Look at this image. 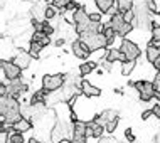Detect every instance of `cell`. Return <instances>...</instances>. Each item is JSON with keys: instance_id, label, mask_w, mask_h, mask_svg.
Wrapping results in <instances>:
<instances>
[{"instance_id": "6da1fadb", "label": "cell", "mask_w": 160, "mask_h": 143, "mask_svg": "<svg viewBox=\"0 0 160 143\" xmlns=\"http://www.w3.org/2000/svg\"><path fill=\"white\" fill-rule=\"evenodd\" d=\"M22 105L19 103V99L7 94V96L0 98V115L5 118L8 125H15L17 121L24 118L22 116Z\"/></svg>"}, {"instance_id": "2e32d148", "label": "cell", "mask_w": 160, "mask_h": 143, "mask_svg": "<svg viewBox=\"0 0 160 143\" xmlns=\"http://www.w3.org/2000/svg\"><path fill=\"white\" fill-rule=\"evenodd\" d=\"M12 128H14L17 133H24V131H29V130L32 128V123H31V120L22 118L20 121H17L15 125H12Z\"/></svg>"}, {"instance_id": "5b68a950", "label": "cell", "mask_w": 160, "mask_h": 143, "mask_svg": "<svg viewBox=\"0 0 160 143\" xmlns=\"http://www.w3.org/2000/svg\"><path fill=\"white\" fill-rule=\"evenodd\" d=\"M0 66H2V72H3V77H7L8 81H14V79H20V72H22V69H20L14 61H5L2 59V62H0Z\"/></svg>"}, {"instance_id": "44dd1931", "label": "cell", "mask_w": 160, "mask_h": 143, "mask_svg": "<svg viewBox=\"0 0 160 143\" xmlns=\"http://www.w3.org/2000/svg\"><path fill=\"white\" fill-rule=\"evenodd\" d=\"M42 46L41 42H34L31 41V46H29V54L32 56V57H39V52H41V49H42Z\"/></svg>"}, {"instance_id": "f546056e", "label": "cell", "mask_w": 160, "mask_h": 143, "mask_svg": "<svg viewBox=\"0 0 160 143\" xmlns=\"http://www.w3.org/2000/svg\"><path fill=\"white\" fill-rule=\"evenodd\" d=\"M152 36H153V41L160 42V25L152 24Z\"/></svg>"}, {"instance_id": "30bf717a", "label": "cell", "mask_w": 160, "mask_h": 143, "mask_svg": "<svg viewBox=\"0 0 160 143\" xmlns=\"http://www.w3.org/2000/svg\"><path fill=\"white\" fill-rule=\"evenodd\" d=\"M79 88H81V93H83L84 96H88V98H96V96L101 94V89L96 88V86H93L91 83H88V81H81Z\"/></svg>"}, {"instance_id": "cb8c5ba5", "label": "cell", "mask_w": 160, "mask_h": 143, "mask_svg": "<svg viewBox=\"0 0 160 143\" xmlns=\"http://www.w3.org/2000/svg\"><path fill=\"white\" fill-rule=\"evenodd\" d=\"M94 67H96V62H83V64H81V67H79V72L83 76H86V74H89Z\"/></svg>"}, {"instance_id": "74e56055", "label": "cell", "mask_w": 160, "mask_h": 143, "mask_svg": "<svg viewBox=\"0 0 160 143\" xmlns=\"http://www.w3.org/2000/svg\"><path fill=\"white\" fill-rule=\"evenodd\" d=\"M152 111H153V115H157L158 118H160V105H155V106L152 108Z\"/></svg>"}, {"instance_id": "e575fe53", "label": "cell", "mask_w": 160, "mask_h": 143, "mask_svg": "<svg viewBox=\"0 0 160 143\" xmlns=\"http://www.w3.org/2000/svg\"><path fill=\"white\" fill-rule=\"evenodd\" d=\"M99 143H118L116 140H113V138H99Z\"/></svg>"}, {"instance_id": "f1b7e54d", "label": "cell", "mask_w": 160, "mask_h": 143, "mask_svg": "<svg viewBox=\"0 0 160 143\" xmlns=\"http://www.w3.org/2000/svg\"><path fill=\"white\" fill-rule=\"evenodd\" d=\"M44 17L46 19H52V17H56V7L54 5H47L46 12H44Z\"/></svg>"}, {"instance_id": "9c48e42d", "label": "cell", "mask_w": 160, "mask_h": 143, "mask_svg": "<svg viewBox=\"0 0 160 143\" xmlns=\"http://www.w3.org/2000/svg\"><path fill=\"white\" fill-rule=\"evenodd\" d=\"M89 47L84 44V42H81V41H74L72 42V54L76 56V57H79V59H86L89 56Z\"/></svg>"}, {"instance_id": "ffe728a7", "label": "cell", "mask_w": 160, "mask_h": 143, "mask_svg": "<svg viewBox=\"0 0 160 143\" xmlns=\"http://www.w3.org/2000/svg\"><path fill=\"white\" fill-rule=\"evenodd\" d=\"M94 3H96V7L103 12V14H106V12L115 5L113 0H94Z\"/></svg>"}, {"instance_id": "5bb4252c", "label": "cell", "mask_w": 160, "mask_h": 143, "mask_svg": "<svg viewBox=\"0 0 160 143\" xmlns=\"http://www.w3.org/2000/svg\"><path fill=\"white\" fill-rule=\"evenodd\" d=\"M105 61H108V62H115V61H123V62H125V61H127V57H125V54H123L120 49H108Z\"/></svg>"}, {"instance_id": "8fae6325", "label": "cell", "mask_w": 160, "mask_h": 143, "mask_svg": "<svg viewBox=\"0 0 160 143\" xmlns=\"http://www.w3.org/2000/svg\"><path fill=\"white\" fill-rule=\"evenodd\" d=\"M116 118H118V113H116L115 110H105L103 113H99L96 118H94V121L105 126L106 123H110V121H113V120H116Z\"/></svg>"}, {"instance_id": "1f68e13d", "label": "cell", "mask_w": 160, "mask_h": 143, "mask_svg": "<svg viewBox=\"0 0 160 143\" xmlns=\"http://www.w3.org/2000/svg\"><path fill=\"white\" fill-rule=\"evenodd\" d=\"M42 32H44L46 34V36H52V32H54V29L52 27H51V25L49 24H47V22H44V27H42Z\"/></svg>"}, {"instance_id": "b9f144b4", "label": "cell", "mask_w": 160, "mask_h": 143, "mask_svg": "<svg viewBox=\"0 0 160 143\" xmlns=\"http://www.w3.org/2000/svg\"><path fill=\"white\" fill-rule=\"evenodd\" d=\"M59 143H71V141H69V140H61Z\"/></svg>"}, {"instance_id": "d4e9b609", "label": "cell", "mask_w": 160, "mask_h": 143, "mask_svg": "<svg viewBox=\"0 0 160 143\" xmlns=\"http://www.w3.org/2000/svg\"><path fill=\"white\" fill-rule=\"evenodd\" d=\"M132 29H133V25H132V24H130V22H125V24L122 25V27L118 29V32H116V34H118L120 37H125L127 34L132 32Z\"/></svg>"}, {"instance_id": "52a82bcc", "label": "cell", "mask_w": 160, "mask_h": 143, "mask_svg": "<svg viewBox=\"0 0 160 143\" xmlns=\"http://www.w3.org/2000/svg\"><path fill=\"white\" fill-rule=\"evenodd\" d=\"M120 51L125 54V57H127V61H135L138 56H140V49H138V46L135 44V42L132 41H125L122 42V46H120Z\"/></svg>"}, {"instance_id": "d6986e66", "label": "cell", "mask_w": 160, "mask_h": 143, "mask_svg": "<svg viewBox=\"0 0 160 143\" xmlns=\"http://www.w3.org/2000/svg\"><path fill=\"white\" fill-rule=\"evenodd\" d=\"M133 3H135V0H116V5H118V10L125 14V12L132 10L133 8Z\"/></svg>"}, {"instance_id": "d590c367", "label": "cell", "mask_w": 160, "mask_h": 143, "mask_svg": "<svg viewBox=\"0 0 160 143\" xmlns=\"http://www.w3.org/2000/svg\"><path fill=\"white\" fill-rule=\"evenodd\" d=\"M148 7H150V12H152V14H153V12H157V5H155L153 0H150V2H148Z\"/></svg>"}, {"instance_id": "8992f818", "label": "cell", "mask_w": 160, "mask_h": 143, "mask_svg": "<svg viewBox=\"0 0 160 143\" xmlns=\"http://www.w3.org/2000/svg\"><path fill=\"white\" fill-rule=\"evenodd\" d=\"M86 123L83 121H74L72 123V135H71V143H86L88 133H86Z\"/></svg>"}, {"instance_id": "ab89813d", "label": "cell", "mask_w": 160, "mask_h": 143, "mask_svg": "<svg viewBox=\"0 0 160 143\" xmlns=\"http://www.w3.org/2000/svg\"><path fill=\"white\" fill-rule=\"evenodd\" d=\"M62 44H64V39H58V41H56V46H58V47L62 46Z\"/></svg>"}, {"instance_id": "3957f363", "label": "cell", "mask_w": 160, "mask_h": 143, "mask_svg": "<svg viewBox=\"0 0 160 143\" xmlns=\"http://www.w3.org/2000/svg\"><path fill=\"white\" fill-rule=\"evenodd\" d=\"M64 84H66V76H62V74H52V76L47 74L42 77V89L47 94L64 88Z\"/></svg>"}, {"instance_id": "7c38bea8", "label": "cell", "mask_w": 160, "mask_h": 143, "mask_svg": "<svg viewBox=\"0 0 160 143\" xmlns=\"http://www.w3.org/2000/svg\"><path fill=\"white\" fill-rule=\"evenodd\" d=\"M86 133H88V136H94V138H101L103 136V131H105V126L103 125L96 123V121H89V123H86Z\"/></svg>"}, {"instance_id": "60d3db41", "label": "cell", "mask_w": 160, "mask_h": 143, "mask_svg": "<svg viewBox=\"0 0 160 143\" xmlns=\"http://www.w3.org/2000/svg\"><path fill=\"white\" fill-rule=\"evenodd\" d=\"M27 143H42V141H39V140H36V138H32V140H29Z\"/></svg>"}, {"instance_id": "4dcf8cb0", "label": "cell", "mask_w": 160, "mask_h": 143, "mask_svg": "<svg viewBox=\"0 0 160 143\" xmlns=\"http://www.w3.org/2000/svg\"><path fill=\"white\" fill-rule=\"evenodd\" d=\"M153 86H155V91H157V96L160 98V71L157 72V76H155V81H153Z\"/></svg>"}, {"instance_id": "484cf974", "label": "cell", "mask_w": 160, "mask_h": 143, "mask_svg": "<svg viewBox=\"0 0 160 143\" xmlns=\"http://www.w3.org/2000/svg\"><path fill=\"white\" fill-rule=\"evenodd\" d=\"M7 143H25V140H24V135L22 133H12L10 136H8V141Z\"/></svg>"}, {"instance_id": "277c9868", "label": "cell", "mask_w": 160, "mask_h": 143, "mask_svg": "<svg viewBox=\"0 0 160 143\" xmlns=\"http://www.w3.org/2000/svg\"><path fill=\"white\" fill-rule=\"evenodd\" d=\"M133 88L140 93V99L143 103L150 101L152 98L157 96L155 86H153V83H150V81H137V83H133Z\"/></svg>"}, {"instance_id": "f35d334b", "label": "cell", "mask_w": 160, "mask_h": 143, "mask_svg": "<svg viewBox=\"0 0 160 143\" xmlns=\"http://www.w3.org/2000/svg\"><path fill=\"white\" fill-rule=\"evenodd\" d=\"M153 67L157 69V71H160V56L157 57V61H155V62H153Z\"/></svg>"}, {"instance_id": "4fadbf2b", "label": "cell", "mask_w": 160, "mask_h": 143, "mask_svg": "<svg viewBox=\"0 0 160 143\" xmlns=\"http://www.w3.org/2000/svg\"><path fill=\"white\" fill-rule=\"evenodd\" d=\"M31 57H32V56L29 54V52H19V54L14 57V62H15L20 69H27L29 66H31Z\"/></svg>"}, {"instance_id": "7a4b0ae2", "label": "cell", "mask_w": 160, "mask_h": 143, "mask_svg": "<svg viewBox=\"0 0 160 143\" xmlns=\"http://www.w3.org/2000/svg\"><path fill=\"white\" fill-rule=\"evenodd\" d=\"M79 41L84 42V44L89 47L91 52L93 51H98V49H103L105 46H108L103 32H98V30H86V32L79 34Z\"/></svg>"}, {"instance_id": "8d00e7d4", "label": "cell", "mask_w": 160, "mask_h": 143, "mask_svg": "<svg viewBox=\"0 0 160 143\" xmlns=\"http://www.w3.org/2000/svg\"><path fill=\"white\" fill-rule=\"evenodd\" d=\"M152 115H153V111H152V110H148V111H143V113H142V118H143V120H147V118H150Z\"/></svg>"}, {"instance_id": "ac0fdd59", "label": "cell", "mask_w": 160, "mask_h": 143, "mask_svg": "<svg viewBox=\"0 0 160 143\" xmlns=\"http://www.w3.org/2000/svg\"><path fill=\"white\" fill-rule=\"evenodd\" d=\"M158 56H160V49H158V47L153 46V44H148V47H147V59L153 64L155 61H157Z\"/></svg>"}, {"instance_id": "4316f807", "label": "cell", "mask_w": 160, "mask_h": 143, "mask_svg": "<svg viewBox=\"0 0 160 143\" xmlns=\"http://www.w3.org/2000/svg\"><path fill=\"white\" fill-rule=\"evenodd\" d=\"M69 3H71V0H52V5L58 7L61 12L66 10V7L69 5Z\"/></svg>"}, {"instance_id": "83f0119b", "label": "cell", "mask_w": 160, "mask_h": 143, "mask_svg": "<svg viewBox=\"0 0 160 143\" xmlns=\"http://www.w3.org/2000/svg\"><path fill=\"white\" fill-rule=\"evenodd\" d=\"M116 126H118V118L113 120V121H110V123H106V125H105V131H108V133H113L115 130H116Z\"/></svg>"}, {"instance_id": "d6a6232c", "label": "cell", "mask_w": 160, "mask_h": 143, "mask_svg": "<svg viewBox=\"0 0 160 143\" xmlns=\"http://www.w3.org/2000/svg\"><path fill=\"white\" fill-rule=\"evenodd\" d=\"M89 20L94 24H99L101 22V14H89Z\"/></svg>"}, {"instance_id": "836d02e7", "label": "cell", "mask_w": 160, "mask_h": 143, "mask_svg": "<svg viewBox=\"0 0 160 143\" xmlns=\"http://www.w3.org/2000/svg\"><path fill=\"white\" fill-rule=\"evenodd\" d=\"M125 136H127V140L128 141H135V135H133V131H132V130H127V131H125Z\"/></svg>"}, {"instance_id": "9a60e30c", "label": "cell", "mask_w": 160, "mask_h": 143, "mask_svg": "<svg viewBox=\"0 0 160 143\" xmlns=\"http://www.w3.org/2000/svg\"><path fill=\"white\" fill-rule=\"evenodd\" d=\"M125 22H127V20H125L123 14H122V12H118V14H116V15H113V17H111V19H110V24H108L106 27H111V29H115L116 32H118V29L122 27V25H123Z\"/></svg>"}, {"instance_id": "ba28073f", "label": "cell", "mask_w": 160, "mask_h": 143, "mask_svg": "<svg viewBox=\"0 0 160 143\" xmlns=\"http://www.w3.org/2000/svg\"><path fill=\"white\" fill-rule=\"evenodd\" d=\"M8 94L10 96H14V98H17L19 99V96L22 93H25V91L29 89V86L27 84H24L22 83V79H14V81H8Z\"/></svg>"}, {"instance_id": "603a6c76", "label": "cell", "mask_w": 160, "mask_h": 143, "mask_svg": "<svg viewBox=\"0 0 160 143\" xmlns=\"http://www.w3.org/2000/svg\"><path fill=\"white\" fill-rule=\"evenodd\" d=\"M103 36H105V39H106V42H108V44H111V42L115 41V37L118 36V34H116V30H115V29L106 27V29H105V32H103Z\"/></svg>"}, {"instance_id": "e0dca14e", "label": "cell", "mask_w": 160, "mask_h": 143, "mask_svg": "<svg viewBox=\"0 0 160 143\" xmlns=\"http://www.w3.org/2000/svg\"><path fill=\"white\" fill-rule=\"evenodd\" d=\"M46 96H47V93H46L44 89L36 91V93L32 94V98H31V105L37 106V105H42V103H46Z\"/></svg>"}, {"instance_id": "7402d4cb", "label": "cell", "mask_w": 160, "mask_h": 143, "mask_svg": "<svg viewBox=\"0 0 160 143\" xmlns=\"http://www.w3.org/2000/svg\"><path fill=\"white\" fill-rule=\"evenodd\" d=\"M135 69V61H125L122 62V74L123 76H130V72Z\"/></svg>"}]
</instances>
